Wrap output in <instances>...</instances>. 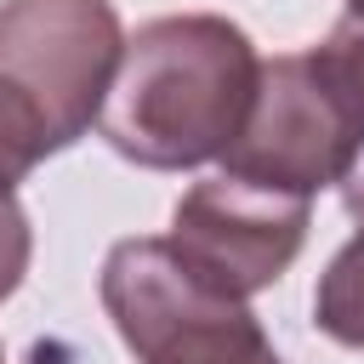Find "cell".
Listing matches in <instances>:
<instances>
[{"instance_id":"4","label":"cell","mask_w":364,"mask_h":364,"mask_svg":"<svg viewBox=\"0 0 364 364\" xmlns=\"http://www.w3.org/2000/svg\"><path fill=\"white\" fill-rule=\"evenodd\" d=\"M125 28L114 0H0V85H11L51 131L80 142L119 68Z\"/></svg>"},{"instance_id":"9","label":"cell","mask_w":364,"mask_h":364,"mask_svg":"<svg viewBox=\"0 0 364 364\" xmlns=\"http://www.w3.org/2000/svg\"><path fill=\"white\" fill-rule=\"evenodd\" d=\"M28 256H34V233H28V216L11 193H0V301L23 284L28 273Z\"/></svg>"},{"instance_id":"8","label":"cell","mask_w":364,"mask_h":364,"mask_svg":"<svg viewBox=\"0 0 364 364\" xmlns=\"http://www.w3.org/2000/svg\"><path fill=\"white\" fill-rule=\"evenodd\" d=\"M46 154H57L46 119H40L11 85H0V193H11Z\"/></svg>"},{"instance_id":"6","label":"cell","mask_w":364,"mask_h":364,"mask_svg":"<svg viewBox=\"0 0 364 364\" xmlns=\"http://www.w3.org/2000/svg\"><path fill=\"white\" fill-rule=\"evenodd\" d=\"M313 324L336 341L364 353V228L330 256V267L318 273L313 290Z\"/></svg>"},{"instance_id":"11","label":"cell","mask_w":364,"mask_h":364,"mask_svg":"<svg viewBox=\"0 0 364 364\" xmlns=\"http://www.w3.org/2000/svg\"><path fill=\"white\" fill-rule=\"evenodd\" d=\"M0 364H6V347H0Z\"/></svg>"},{"instance_id":"3","label":"cell","mask_w":364,"mask_h":364,"mask_svg":"<svg viewBox=\"0 0 364 364\" xmlns=\"http://www.w3.org/2000/svg\"><path fill=\"white\" fill-rule=\"evenodd\" d=\"M358 159H364V125L330 91L313 57L290 51L262 63L250 114L222 154V176L256 182L267 193L313 199L318 188L347 182Z\"/></svg>"},{"instance_id":"5","label":"cell","mask_w":364,"mask_h":364,"mask_svg":"<svg viewBox=\"0 0 364 364\" xmlns=\"http://www.w3.org/2000/svg\"><path fill=\"white\" fill-rule=\"evenodd\" d=\"M307 222H313V199L267 193L239 176H205L176 199L165 239L188 262V273L205 279L216 296L250 301L296 262Z\"/></svg>"},{"instance_id":"7","label":"cell","mask_w":364,"mask_h":364,"mask_svg":"<svg viewBox=\"0 0 364 364\" xmlns=\"http://www.w3.org/2000/svg\"><path fill=\"white\" fill-rule=\"evenodd\" d=\"M313 68L330 80V91L353 108V119L364 125V0H347V11L336 17V28L307 51Z\"/></svg>"},{"instance_id":"12","label":"cell","mask_w":364,"mask_h":364,"mask_svg":"<svg viewBox=\"0 0 364 364\" xmlns=\"http://www.w3.org/2000/svg\"><path fill=\"white\" fill-rule=\"evenodd\" d=\"M273 364H284V358H273Z\"/></svg>"},{"instance_id":"10","label":"cell","mask_w":364,"mask_h":364,"mask_svg":"<svg viewBox=\"0 0 364 364\" xmlns=\"http://www.w3.org/2000/svg\"><path fill=\"white\" fill-rule=\"evenodd\" d=\"M341 205H347L353 222H364V159L347 171V182H341Z\"/></svg>"},{"instance_id":"2","label":"cell","mask_w":364,"mask_h":364,"mask_svg":"<svg viewBox=\"0 0 364 364\" xmlns=\"http://www.w3.org/2000/svg\"><path fill=\"white\" fill-rule=\"evenodd\" d=\"M102 307L136 364H273L256 313L216 296L171 239H119L102 262Z\"/></svg>"},{"instance_id":"1","label":"cell","mask_w":364,"mask_h":364,"mask_svg":"<svg viewBox=\"0 0 364 364\" xmlns=\"http://www.w3.org/2000/svg\"><path fill=\"white\" fill-rule=\"evenodd\" d=\"M262 57L250 34L216 11H176L142 23L108 80L97 131L148 171H193L222 159L256 97Z\"/></svg>"}]
</instances>
